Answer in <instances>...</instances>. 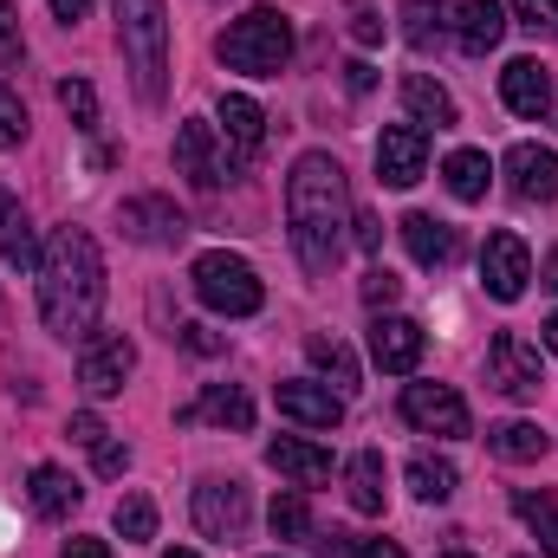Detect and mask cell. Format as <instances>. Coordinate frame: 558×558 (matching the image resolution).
<instances>
[{"mask_svg": "<svg viewBox=\"0 0 558 558\" xmlns=\"http://www.w3.org/2000/svg\"><path fill=\"white\" fill-rule=\"evenodd\" d=\"M105 312V254L85 228H52V241L39 247V318L52 338H92Z\"/></svg>", "mask_w": 558, "mask_h": 558, "instance_id": "obj_1", "label": "cell"}, {"mask_svg": "<svg viewBox=\"0 0 558 558\" xmlns=\"http://www.w3.org/2000/svg\"><path fill=\"white\" fill-rule=\"evenodd\" d=\"M286 228H292V254L305 260V274H331L344 254V228H351V189L338 156L305 149L286 175Z\"/></svg>", "mask_w": 558, "mask_h": 558, "instance_id": "obj_2", "label": "cell"}, {"mask_svg": "<svg viewBox=\"0 0 558 558\" xmlns=\"http://www.w3.org/2000/svg\"><path fill=\"white\" fill-rule=\"evenodd\" d=\"M118 46H124L131 78H137V98L162 105V85H169V13H162V0H118Z\"/></svg>", "mask_w": 558, "mask_h": 558, "instance_id": "obj_3", "label": "cell"}, {"mask_svg": "<svg viewBox=\"0 0 558 558\" xmlns=\"http://www.w3.org/2000/svg\"><path fill=\"white\" fill-rule=\"evenodd\" d=\"M215 52H221V65H228V72L279 78V72H286V59H292V26H286V13H274V7H247V13L215 39Z\"/></svg>", "mask_w": 558, "mask_h": 558, "instance_id": "obj_4", "label": "cell"}, {"mask_svg": "<svg viewBox=\"0 0 558 558\" xmlns=\"http://www.w3.org/2000/svg\"><path fill=\"white\" fill-rule=\"evenodd\" d=\"M189 279H195V299H202L208 312H221V318H254V312H260V299H267L260 274H254L241 254H228V247L202 254Z\"/></svg>", "mask_w": 558, "mask_h": 558, "instance_id": "obj_5", "label": "cell"}, {"mask_svg": "<svg viewBox=\"0 0 558 558\" xmlns=\"http://www.w3.org/2000/svg\"><path fill=\"white\" fill-rule=\"evenodd\" d=\"M175 175H189V182L208 195V189L234 182V175H241V162L228 156V143H221V131H215V124L189 118V124L175 131Z\"/></svg>", "mask_w": 558, "mask_h": 558, "instance_id": "obj_6", "label": "cell"}, {"mask_svg": "<svg viewBox=\"0 0 558 558\" xmlns=\"http://www.w3.org/2000/svg\"><path fill=\"white\" fill-rule=\"evenodd\" d=\"M487 377H494V390H500V397H513V403H533V397L546 390L539 344H526L520 331H494V344H487Z\"/></svg>", "mask_w": 558, "mask_h": 558, "instance_id": "obj_7", "label": "cell"}, {"mask_svg": "<svg viewBox=\"0 0 558 558\" xmlns=\"http://www.w3.org/2000/svg\"><path fill=\"white\" fill-rule=\"evenodd\" d=\"M435 13H441V33H448L468 59H487V52L507 39L500 0H435Z\"/></svg>", "mask_w": 558, "mask_h": 558, "instance_id": "obj_8", "label": "cell"}, {"mask_svg": "<svg viewBox=\"0 0 558 558\" xmlns=\"http://www.w3.org/2000/svg\"><path fill=\"white\" fill-rule=\"evenodd\" d=\"M131 371H137V344H131L124 331H92V338H85V351H78V384H85L92 397H118Z\"/></svg>", "mask_w": 558, "mask_h": 558, "instance_id": "obj_9", "label": "cell"}, {"mask_svg": "<svg viewBox=\"0 0 558 558\" xmlns=\"http://www.w3.org/2000/svg\"><path fill=\"white\" fill-rule=\"evenodd\" d=\"M403 422L422 428V435H441V441H461V435L474 428L461 390H448V384H410V390H403Z\"/></svg>", "mask_w": 558, "mask_h": 558, "instance_id": "obj_10", "label": "cell"}, {"mask_svg": "<svg viewBox=\"0 0 558 558\" xmlns=\"http://www.w3.org/2000/svg\"><path fill=\"white\" fill-rule=\"evenodd\" d=\"M195 526H202L208 539L234 546V539L247 533V487H241V481H221V474H208V481L195 487Z\"/></svg>", "mask_w": 558, "mask_h": 558, "instance_id": "obj_11", "label": "cell"}, {"mask_svg": "<svg viewBox=\"0 0 558 558\" xmlns=\"http://www.w3.org/2000/svg\"><path fill=\"white\" fill-rule=\"evenodd\" d=\"M526 279H533V254H526V241L520 234H487V247H481V286H487V299H500V305H513L520 292H526Z\"/></svg>", "mask_w": 558, "mask_h": 558, "instance_id": "obj_12", "label": "cell"}, {"mask_svg": "<svg viewBox=\"0 0 558 558\" xmlns=\"http://www.w3.org/2000/svg\"><path fill=\"white\" fill-rule=\"evenodd\" d=\"M428 175V131L422 124H390L377 137V182L384 189H416Z\"/></svg>", "mask_w": 558, "mask_h": 558, "instance_id": "obj_13", "label": "cell"}, {"mask_svg": "<svg viewBox=\"0 0 558 558\" xmlns=\"http://www.w3.org/2000/svg\"><path fill=\"white\" fill-rule=\"evenodd\" d=\"M507 182L520 202H558V149L546 143H513L507 149Z\"/></svg>", "mask_w": 558, "mask_h": 558, "instance_id": "obj_14", "label": "cell"}, {"mask_svg": "<svg viewBox=\"0 0 558 558\" xmlns=\"http://www.w3.org/2000/svg\"><path fill=\"white\" fill-rule=\"evenodd\" d=\"M371 357H377L390 377H410L422 364V325L416 318H397V312H377V325H371Z\"/></svg>", "mask_w": 558, "mask_h": 558, "instance_id": "obj_15", "label": "cell"}, {"mask_svg": "<svg viewBox=\"0 0 558 558\" xmlns=\"http://www.w3.org/2000/svg\"><path fill=\"white\" fill-rule=\"evenodd\" d=\"M500 98H507L513 118H546V111H553V72H546L539 59H507Z\"/></svg>", "mask_w": 558, "mask_h": 558, "instance_id": "obj_16", "label": "cell"}, {"mask_svg": "<svg viewBox=\"0 0 558 558\" xmlns=\"http://www.w3.org/2000/svg\"><path fill=\"white\" fill-rule=\"evenodd\" d=\"M221 143H228V156L247 169V162L267 149V111H260L254 98L228 92V98H221Z\"/></svg>", "mask_w": 558, "mask_h": 558, "instance_id": "obj_17", "label": "cell"}, {"mask_svg": "<svg viewBox=\"0 0 558 558\" xmlns=\"http://www.w3.org/2000/svg\"><path fill=\"white\" fill-rule=\"evenodd\" d=\"M274 397H279V410L292 422H305V428H338L344 422V397L331 384H279Z\"/></svg>", "mask_w": 558, "mask_h": 558, "instance_id": "obj_18", "label": "cell"}, {"mask_svg": "<svg viewBox=\"0 0 558 558\" xmlns=\"http://www.w3.org/2000/svg\"><path fill=\"white\" fill-rule=\"evenodd\" d=\"M267 468L292 474L299 487H312V481L331 474V454H325L318 441H305V435H274V441H267Z\"/></svg>", "mask_w": 558, "mask_h": 558, "instance_id": "obj_19", "label": "cell"}, {"mask_svg": "<svg viewBox=\"0 0 558 558\" xmlns=\"http://www.w3.org/2000/svg\"><path fill=\"white\" fill-rule=\"evenodd\" d=\"M175 422H221V428L247 435V428H254V397H247L241 384H208V397H202L195 410H182Z\"/></svg>", "mask_w": 558, "mask_h": 558, "instance_id": "obj_20", "label": "cell"}, {"mask_svg": "<svg viewBox=\"0 0 558 558\" xmlns=\"http://www.w3.org/2000/svg\"><path fill=\"white\" fill-rule=\"evenodd\" d=\"M124 234L131 241H149V247H162V241H182V215L162 202V195H137V202H124Z\"/></svg>", "mask_w": 558, "mask_h": 558, "instance_id": "obj_21", "label": "cell"}, {"mask_svg": "<svg viewBox=\"0 0 558 558\" xmlns=\"http://www.w3.org/2000/svg\"><path fill=\"white\" fill-rule=\"evenodd\" d=\"M403 247L416 254V267H454V254H461L454 228L435 215H403Z\"/></svg>", "mask_w": 558, "mask_h": 558, "instance_id": "obj_22", "label": "cell"}, {"mask_svg": "<svg viewBox=\"0 0 558 558\" xmlns=\"http://www.w3.org/2000/svg\"><path fill=\"white\" fill-rule=\"evenodd\" d=\"M0 254H7L13 274H39V234H33V221L13 195H0Z\"/></svg>", "mask_w": 558, "mask_h": 558, "instance_id": "obj_23", "label": "cell"}, {"mask_svg": "<svg viewBox=\"0 0 558 558\" xmlns=\"http://www.w3.org/2000/svg\"><path fill=\"white\" fill-rule=\"evenodd\" d=\"M26 500H33L39 520H65V513L78 507V481H72L65 468H33V474H26Z\"/></svg>", "mask_w": 558, "mask_h": 558, "instance_id": "obj_24", "label": "cell"}, {"mask_svg": "<svg viewBox=\"0 0 558 558\" xmlns=\"http://www.w3.org/2000/svg\"><path fill=\"white\" fill-rule=\"evenodd\" d=\"M441 182H448V195H454V202H487L494 162H487L481 149H454V156L441 162Z\"/></svg>", "mask_w": 558, "mask_h": 558, "instance_id": "obj_25", "label": "cell"}, {"mask_svg": "<svg viewBox=\"0 0 558 558\" xmlns=\"http://www.w3.org/2000/svg\"><path fill=\"white\" fill-rule=\"evenodd\" d=\"M403 105H410V118H416L422 131H428V124H435V131L454 124V98H448L428 72H410V78H403Z\"/></svg>", "mask_w": 558, "mask_h": 558, "instance_id": "obj_26", "label": "cell"}, {"mask_svg": "<svg viewBox=\"0 0 558 558\" xmlns=\"http://www.w3.org/2000/svg\"><path fill=\"white\" fill-rule=\"evenodd\" d=\"M513 513L526 520V533L539 539V553L558 558V507H553V494H533V487H520V494H513Z\"/></svg>", "mask_w": 558, "mask_h": 558, "instance_id": "obj_27", "label": "cell"}, {"mask_svg": "<svg viewBox=\"0 0 558 558\" xmlns=\"http://www.w3.org/2000/svg\"><path fill=\"white\" fill-rule=\"evenodd\" d=\"M454 481H461V474H454V461H441V454H416V461H410V494H416L422 507H441V500L454 494Z\"/></svg>", "mask_w": 558, "mask_h": 558, "instance_id": "obj_28", "label": "cell"}, {"mask_svg": "<svg viewBox=\"0 0 558 558\" xmlns=\"http://www.w3.org/2000/svg\"><path fill=\"white\" fill-rule=\"evenodd\" d=\"M305 357H312V371H318V377H331L338 390H357V357H351L338 338H325V331H318V338H305Z\"/></svg>", "mask_w": 558, "mask_h": 558, "instance_id": "obj_29", "label": "cell"}, {"mask_svg": "<svg viewBox=\"0 0 558 558\" xmlns=\"http://www.w3.org/2000/svg\"><path fill=\"white\" fill-rule=\"evenodd\" d=\"M487 448L500 461H539L546 454V435H539V422H500V428H487Z\"/></svg>", "mask_w": 558, "mask_h": 558, "instance_id": "obj_30", "label": "cell"}, {"mask_svg": "<svg viewBox=\"0 0 558 558\" xmlns=\"http://www.w3.org/2000/svg\"><path fill=\"white\" fill-rule=\"evenodd\" d=\"M384 494H390V487H384V454L364 448V454L351 461V507H357V513H384Z\"/></svg>", "mask_w": 558, "mask_h": 558, "instance_id": "obj_31", "label": "cell"}, {"mask_svg": "<svg viewBox=\"0 0 558 558\" xmlns=\"http://www.w3.org/2000/svg\"><path fill=\"white\" fill-rule=\"evenodd\" d=\"M267 526H274V539H305V533H312V507H305V494H279L274 513H267Z\"/></svg>", "mask_w": 558, "mask_h": 558, "instance_id": "obj_32", "label": "cell"}, {"mask_svg": "<svg viewBox=\"0 0 558 558\" xmlns=\"http://www.w3.org/2000/svg\"><path fill=\"white\" fill-rule=\"evenodd\" d=\"M403 39H410L416 52H428V46L441 39V13H435V0H410V7H403Z\"/></svg>", "mask_w": 558, "mask_h": 558, "instance_id": "obj_33", "label": "cell"}, {"mask_svg": "<svg viewBox=\"0 0 558 558\" xmlns=\"http://www.w3.org/2000/svg\"><path fill=\"white\" fill-rule=\"evenodd\" d=\"M59 105L72 111L78 131H98V92H92L85 78H59Z\"/></svg>", "mask_w": 558, "mask_h": 558, "instance_id": "obj_34", "label": "cell"}, {"mask_svg": "<svg viewBox=\"0 0 558 558\" xmlns=\"http://www.w3.org/2000/svg\"><path fill=\"white\" fill-rule=\"evenodd\" d=\"M118 533H124V539H156V507H149V500H143V494H124V500H118Z\"/></svg>", "mask_w": 558, "mask_h": 558, "instance_id": "obj_35", "label": "cell"}, {"mask_svg": "<svg viewBox=\"0 0 558 558\" xmlns=\"http://www.w3.org/2000/svg\"><path fill=\"white\" fill-rule=\"evenodd\" d=\"M513 20H520L526 33H546V39H558V0H513Z\"/></svg>", "mask_w": 558, "mask_h": 558, "instance_id": "obj_36", "label": "cell"}, {"mask_svg": "<svg viewBox=\"0 0 558 558\" xmlns=\"http://www.w3.org/2000/svg\"><path fill=\"white\" fill-rule=\"evenodd\" d=\"M397 292H403V279L390 274V267H371V274H364V305H371V312L397 305Z\"/></svg>", "mask_w": 558, "mask_h": 558, "instance_id": "obj_37", "label": "cell"}, {"mask_svg": "<svg viewBox=\"0 0 558 558\" xmlns=\"http://www.w3.org/2000/svg\"><path fill=\"white\" fill-rule=\"evenodd\" d=\"M13 143H26V105L13 92H0V149H13Z\"/></svg>", "mask_w": 558, "mask_h": 558, "instance_id": "obj_38", "label": "cell"}, {"mask_svg": "<svg viewBox=\"0 0 558 558\" xmlns=\"http://www.w3.org/2000/svg\"><path fill=\"white\" fill-rule=\"evenodd\" d=\"M351 39H357V46H377V39H384V13H377L371 0H351Z\"/></svg>", "mask_w": 558, "mask_h": 558, "instance_id": "obj_39", "label": "cell"}, {"mask_svg": "<svg viewBox=\"0 0 558 558\" xmlns=\"http://www.w3.org/2000/svg\"><path fill=\"white\" fill-rule=\"evenodd\" d=\"M20 65V13L0 0V72H13Z\"/></svg>", "mask_w": 558, "mask_h": 558, "instance_id": "obj_40", "label": "cell"}, {"mask_svg": "<svg viewBox=\"0 0 558 558\" xmlns=\"http://www.w3.org/2000/svg\"><path fill=\"white\" fill-rule=\"evenodd\" d=\"M92 454H98V474H105V481H118V474L131 468V448H118V441H98Z\"/></svg>", "mask_w": 558, "mask_h": 558, "instance_id": "obj_41", "label": "cell"}, {"mask_svg": "<svg viewBox=\"0 0 558 558\" xmlns=\"http://www.w3.org/2000/svg\"><path fill=\"white\" fill-rule=\"evenodd\" d=\"M65 435H72L78 448H98V441H111V435H105V422L92 416V410H85V416H72V428H65Z\"/></svg>", "mask_w": 558, "mask_h": 558, "instance_id": "obj_42", "label": "cell"}, {"mask_svg": "<svg viewBox=\"0 0 558 558\" xmlns=\"http://www.w3.org/2000/svg\"><path fill=\"white\" fill-rule=\"evenodd\" d=\"M175 338H182V344H189V351H195V357H215V351H221V338H215V331H208V325H182V331H175Z\"/></svg>", "mask_w": 558, "mask_h": 558, "instance_id": "obj_43", "label": "cell"}, {"mask_svg": "<svg viewBox=\"0 0 558 558\" xmlns=\"http://www.w3.org/2000/svg\"><path fill=\"white\" fill-rule=\"evenodd\" d=\"M351 228H357V247H364V254L384 247V221H377V215H351Z\"/></svg>", "mask_w": 558, "mask_h": 558, "instance_id": "obj_44", "label": "cell"}, {"mask_svg": "<svg viewBox=\"0 0 558 558\" xmlns=\"http://www.w3.org/2000/svg\"><path fill=\"white\" fill-rule=\"evenodd\" d=\"M318 558H357V539H351V533H338V526H331V533H325V539H318Z\"/></svg>", "mask_w": 558, "mask_h": 558, "instance_id": "obj_45", "label": "cell"}, {"mask_svg": "<svg viewBox=\"0 0 558 558\" xmlns=\"http://www.w3.org/2000/svg\"><path fill=\"white\" fill-rule=\"evenodd\" d=\"M59 558H111V546H105V539H65Z\"/></svg>", "mask_w": 558, "mask_h": 558, "instance_id": "obj_46", "label": "cell"}, {"mask_svg": "<svg viewBox=\"0 0 558 558\" xmlns=\"http://www.w3.org/2000/svg\"><path fill=\"white\" fill-rule=\"evenodd\" d=\"M344 85H351V92H371V85H377V72H371L364 59H351V65H344Z\"/></svg>", "mask_w": 558, "mask_h": 558, "instance_id": "obj_47", "label": "cell"}, {"mask_svg": "<svg viewBox=\"0 0 558 558\" xmlns=\"http://www.w3.org/2000/svg\"><path fill=\"white\" fill-rule=\"evenodd\" d=\"M357 558H410V553H403L397 539H364V546H357Z\"/></svg>", "mask_w": 558, "mask_h": 558, "instance_id": "obj_48", "label": "cell"}, {"mask_svg": "<svg viewBox=\"0 0 558 558\" xmlns=\"http://www.w3.org/2000/svg\"><path fill=\"white\" fill-rule=\"evenodd\" d=\"M85 7H92V0H52V20H65V26H78V20H85Z\"/></svg>", "mask_w": 558, "mask_h": 558, "instance_id": "obj_49", "label": "cell"}, {"mask_svg": "<svg viewBox=\"0 0 558 558\" xmlns=\"http://www.w3.org/2000/svg\"><path fill=\"white\" fill-rule=\"evenodd\" d=\"M539 279H546V286H553V292H558V247H553V254H546V267H539Z\"/></svg>", "mask_w": 558, "mask_h": 558, "instance_id": "obj_50", "label": "cell"}, {"mask_svg": "<svg viewBox=\"0 0 558 558\" xmlns=\"http://www.w3.org/2000/svg\"><path fill=\"white\" fill-rule=\"evenodd\" d=\"M546 344H553V357H558V312L546 318Z\"/></svg>", "mask_w": 558, "mask_h": 558, "instance_id": "obj_51", "label": "cell"}, {"mask_svg": "<svg viewBox=\"0 0 558 558\" xmlns=\"http://www.w3.org/2000/svg\"><path fill=\"white\" fill-rule=\"evenodd\" d=\"M162 558H195V553H162Z\"/></svg>", "mask_w": 558, "mask_h": 558, "instance_id": "obj_52", "label": "cell"}, {"mask_svg": "<svg viewBox=\"0 0 558 558\" xmlns=\"http://www.w3.org/2000/svg\"><path fill=\"white\" fill-rule=\"evenodd\" d=\"M448 558H468V553H448Z\"/></svg>", "mask_w": 558, "mask_h": 558, "instance_id": "obj_53", "label": "cell"}]
</instances>
